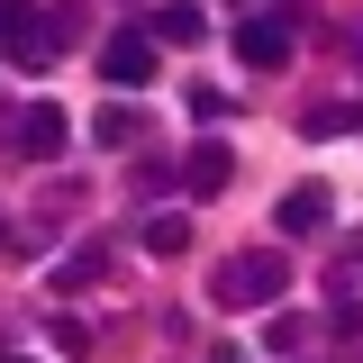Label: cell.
<instances>
[{"mask_svg": "<svg viewBox=\"0 0 363 363\" xmlns=\"http://www.w3.org/2000/svg\"><path fill=\"white\" fill-rule=\"evenodd\" d=\"M291 37H300V28H291V9H255V18L236 28V55H245L255 73H281V64H291Z\"/></svg>", "mask_w": 363, "mask_h": 363, "instance_id": "cell-4", "label": "cell"}, {"mask_svg": "<svg viewBox=\"0 0 363 363\" xmlns=\"http://www.w3.org/2000/svg\"><path fill=\"white\" fill-rule=\"evenodd\" d=\"M155 73H164V55H155L145 28H118V37L100 45V82H109V91H145Z\"/></svg>", "mask_w": 363, "mask_h": 363, "instance_id": "cell-3", "label": "cell"}, {"mask_svg": "<svg viewBox=\"0 0 363 363\" xmlns=\"http://www.w3.org/2000/svg\"><path fill=\"white\" fill-rule=\"evenodd\" d=\"M363 128V100H318L309 118H300V136H318V145H327V136H354Z\"/></svg>", "mask_w": 363, "mask_h": 363, "instance_id": "cell-9", "label": "cell"}, {"mask_svg": "<svg viewBox=\"0 0 363 363\" xmlns=\"http://www.w3.org/2000/svg\"><path fill=\"white\" fill-rule=\"evenodd\" d=\"M281 291H291V264H281V255H227V264L209 272V300H218V309H272Z\"/></svg>", "mask_w": 363, "mask_h": 363, "instance_id": "cell-1", "label": "cell"}, {"mask_svg": "<svg viewBox=\"0 0 363 363\" xmlns=\"http://www.w3.org/2000/svg\"><path fill=\"white\" fill-rule=\"evenodd\" d=\"M145 37L155 45H191V37H209V9H200V0H155Z\"/></svg>", "mask_w": 363, "mask_h": 363, "instance_id": "cell-7", "label": "cell"}, {"mask_svg": "<svg viewBox=\"0 0 363 363\" xmlns=\"http://www.w3.org/2000/svg\"><path fill=\"white\" fill-rule=\"evenodd\" d=\"M100 272H109V245H73V264H55V291H82Z\"/></svg>", "mask_w": 363, "mask_h": 363, "instance_id": "cell-11", "label": "cell"}, {"mask_svg": "<svg viewBox=\"0 0 363 363\" xmlns=\"http://www.w3.org/2000/svg\"><path fill=\"white\" fill-rule=\"evenodd\" d=\"M336 227V200H327V182H300L291 200H281V236H327Z\"/></svg>", "mask_w": 363, "mask_h": 363, "instance_id": "cell-6", "label": "cell"}, {"mask_svg": "<svg viewBox=\"0 0 363 363\" xmlns=\"http://www.w3.org/2000/svg\"><path fill=\"white\" fill-rule=\"evenodd\" d=\"M64 136H73V118H64L55 100H37V109H18V128H9V145H18L28 164H55V155H64Z\"/></svg>", "mask_w": 363, "mask_h": 363, "instance_id": "cell-5", "label": "cell"}, {"mask_svg": "<svg viewBox=\"0 0 363 363\" xmlns=\"http://www.w3.org/2000/svg\"><path fill=\"white\" fill-rule=\"evenodd\" d=\"M0 64H18V73H45L55 64V37H45L37 0H0Z\"/></svg>", "mask_w": 363, "mask_h": 363, "instance_id": "cell-2", "label": "cell"}, {"mask_svg": "<svg viewBox=\"0 0 363 363\" xmlns=\"http://www.w3.org/2000/svg\"><path fill=\"white\" fill-rule=\"evenodd\" d=\"M91 136H100V145H128V136H136V109H128V100H109V109L91 118Z\"/></svg>", "mask_w": 363, "mask_h": 363, "instance_id": "cell-12", "label": "cell"}, {"mask_svg": "<svg viewBox=\"0 0 363 363\" xmlns=\"http://www.w3.org/2000/svg\"><path fill=\"white\" fill-rule=\"evenodd\" d=\"M0 363H28V354H0Z\"/></svg>", "mask_w": 363, "mask_h": 363, "instance_id": "cell-13", "label": "cell"}, {"mask_svg": "<svg viewBox=\"0 0 363 363\" xmlns=\"http://www.w3.org/2000/svg\"><path fill=\"white\" fill-rule=\"evenodd\" d=\"M182 182H191V191H200V200H209V191H218V182H236V155H227L218 136H200V145H191V164H182Z\"/></svg>", "mask_w": 363, "mask_h": 363, "instance_id": "cell-8", "label": "cell"}, {"mask_svg": "<svg viewBox=\"0 0 363 363\" xmlns=\"http://www.w3.org/2000/svg\"><path fill=\"white\" fill-rule=\"evenodd\" d=\"M145 255H191V218L182 209H155L145 218Z\"/></svg>", "mask_w": 363, "mask_h": 363, "instance_id": "cell-10", "label": "cell"}]
</instances>
